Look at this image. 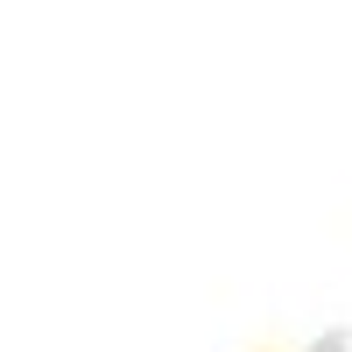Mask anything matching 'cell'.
Returning <instances> with one entry per match:
<instances>
[{
    "label": "cell",
    "instance_id": "cell-1",
    "mask_svg": "<svg viewBox=\"0 0 352 352\" xmlns=\"http://www.w3.org/2000/svg\"><path fill=\"white\" fill-rule=\"evenodd\" d=\"M296 352H352V331L345 324H331V331H317L310 345H296Z\"/></svg>",
    "mask_w": 352,
    "mask_h": 352
}]
</instances>
